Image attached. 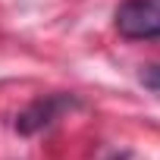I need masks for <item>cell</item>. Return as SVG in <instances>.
<instances>
[{"label":"cell","instance_id":"6da1fadb","mask_svg":"<svg viewBox=\"0 0 160 160\" xmlns=\"http://www.w3.org/2000/svg\"><path fill=\"white\" fill-rule=\"evenodd\" d=\"M116 28L126 38H160V0H126L116 10Z\"/></svg>","mask_w":160,"mask_h":160},{"label":"cell","instance_id":"7a4b0ae2","mask_svg":"<svg viewBox=\"0 0 160 160\" xmlns=\"http://www.w3.org/2000/svg\"><path fill=\"white\" fill-rule=\"evenodd\" d=\"M66 107H72V98H63V94H50V98H44V101H35V104L19 116L16 129H19V132H25V135H32V132H38V129L50 126V122H53Z\"/></svg>","mask_w":160,"mask_h":160},{"label":"cell","instance_id":"3957f363","mask_svg":"<svg viewBox=\"0 0 160 160\" xmlns=\"http://www.w3.org/2000/svg\"><path fill=\"white\" fill-rule=\"evenodd\" d=\"M141 82H144L151 91H157V94H160V66H148V69L141 72Z\"/></svg>","mask_w":160,"mask_h":160}]
</instances>
